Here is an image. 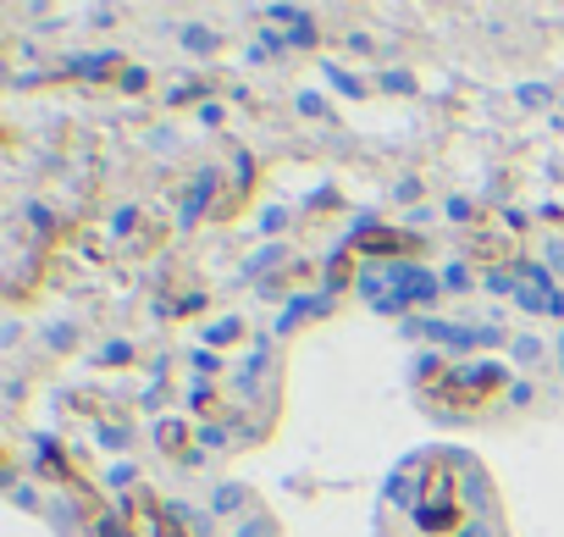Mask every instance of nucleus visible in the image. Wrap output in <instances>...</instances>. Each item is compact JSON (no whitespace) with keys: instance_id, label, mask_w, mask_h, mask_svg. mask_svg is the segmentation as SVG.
I'll use <instances>...</instances> for the list:
<instances>
[{"instance_id":"1","label":"nucleus","mask_w":564,"mask_h":537,"mask_svg":"<svg viewBox=\"0 0 564 537\" xmlns=\"http://www.w3.org/2000/svg\"><path fill=\"white\" fill-rule=\"evenodd\" d=\"M117 537H271V526H265L260 509L232 515V509H221V498H216V504H205V509H177V504L133 509V515H122V531H117Z\"/></svg>"}]
</instances>
